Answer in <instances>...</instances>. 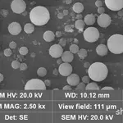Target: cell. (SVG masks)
<instances>
[{
  "instance_id": "6da1fadb",
  "label": "cell",
  "mask_w": 123,
  "mask_h": 123,
  "mask_svg": "<svg viewBox=\"0 0 123 123\" xmlns=\"http://www.w3.org/2000/svg\"><path fill=\"white\" fill-rule=\"evenodd\" d=\"M30 19L34 25L41 26L49 22L50 20V14L46 7L43 6H37L31 9L30 12Z\"/></svg>"
},
{
  "instance_id": "7a4b0ae2",
  "label": "cell",
  "mask_w": 123,
  "mask_h": 123,
  "mask_svg": "<svg viewBox=\"0 0 123 123\" xmlns=\"http://www.w3.org/2000/svg\"><path fill=\"white\" fill-rule=\"evenodd\" d=\"M88 75L90 78L95 82H100L107 78L108 74V67L103 62H94L88 68Z\"/></svg>"
},
{
  "instance_id": "3957f363",
  "label": "cell",
  "mask_w": 123,
  "mask_h": 123,
  "mask_svg": "<svg viewBox=\"0 0 123 123\" xmlns=\"http://www.w3.org/2000/svg\"><path fill=\"white\" fill-rule=\"evenodd\" d=\"M108 50L114 54L123 53V35L116 34L109 37L107 43Z\"/></svg>"
},
{
  "instance_id": "277c9868",
  "label": "cell",
  "mask_w": 123,
  "mask_h": 123,
  "mask_svg": "<svg viewBox=\"0 0 123 123\" xmlns=\"http://www.w3.org/2000/svg\"><path fill=\"white\" fill-rule=\"evenodd\" d=\"M25 90H45L46 85L39 79H31L25 85Z\"/></svg>"
},
{
  "instance_id": "5b68a950",
  "label": "cell",
  "mask_w": 123,
  "mask_h": 123,
  "mask_svg": "<svg viewBox=\"0 0 123 123\" xmlns=\"http://www.w3.org/2000/svg\"><path fill=\"white\" fill-rule=\"evenodd\" d=\"M83 36H84L85 41L94 43L99 38V31L95 27H88L86 30H85L84 33H83Z\"/></svg>"
},
{
  "instance_id": "8992f818",
  "label": "cell",
  "mask_w": 123,
  "mask_h": 123,
  "mask_svg": "<svg viewBox=\"0 0 123 123\" xmlns=\"http://www.w3.org/2000/svg\"><path fill=\"white\" fill-rule=\"evenodd\" d=\"M12 11L17 14H21L25 11L26 8V3L24 0H13L11 3Z\"/></svg>"
},
{
  "instance_id": "52a82bcc",
  "label": "cell",
  "mask_w": 123,
  "mask_h": 123,
  "mask_svg": "<svg viewBox=\"0 0 123 123\" xmlns=\"http://www.w3.org/2000/svg\"><path fill=\"white\" fill-rule=\"evenodd\" d=\"M105 4L112 11H120L123 8V0H105Z\"/></svg>"
},
{
  "instance_id": "ba28073f",
  "label": "cell",
  "mask_w": 123,
  "mask_h": 123,
  "mask_svg": "<svg viewBox=\"0 0 123 123\" xmlns=\"http://www.w3.org/2000/svg\"><path fill=\"white\" fill-rule=\"evenodd\" d=\"M49 53L51 57H54V58H58L62 55L63 49L59 43L58 44H53L49 48Z\"/></svg>"
},
{
  "instance_id": "9c48e42d",
  "label": "cell",
  "mask_w": 123,
  "mask_h": 123,
  "mask_svg": "<svg viewBox=\"0 0 123 123\" xmlns=\"http://www.w3.org/2000/svg\"><path fill=\"white\" fill-rule=\"evenodd\" d=\"M72 66L68 62H62L60 64L58 68L59 73L63 76H70L72 72Z\"/></svg>"
},
{
  "instance_id": "30bf717a",
  "label": "cell",
  "mask_w": 123,
  "mask_h": 123,
  "mask_svg": "<svg viewBox=\"0 0 123 123\" xmlns=\"http://www.w3.org/2000/svg\"><path fill=\"white\" fill-rule=\"evenodd\" d=\"M97 22L99 26L103 27V28H107L111 24V17L108 14L103 13V14H100L99 17H98Z\"/></svg>"
},
{
  "instance_id": "8fae6325",
  "label": "cell",
  "mask_w": 123,
  "mask_h": 123,
  "mask_svg": "<svg viewBox=\"0 0 123 123\" xmlns=\"http://www.w3.org/2000/svg\"><path fill=\"white\" fill-rule=\"evenodd\" d=\"M8 31L11 35H17L21 32V26L18 22H12L8 25Z\"/></svg>"
},
{
  "instance_id": "7c38bea8",
  "label": "cell",
  "mask_w": 123,
  "mask_h": 123,
  "mask_svg": "<svg viewBox=\"0 0 123 123\" xmlns=\"http://www.w3.org/2000/svg\"><path fill=\"white\" fill-rule=\"evenodd\" d=\"M67 81L71 86H76L80 83V77L76 74H71L70 76H67Z\"/></svg>"
},
{
  "instance_id": "4fadbf2b",
  "label": "cell",
  "mask_w": 123,
  "mask_h": 123,
  "mask_svg": "<svg viewBox=\"0 0 123 123\" xmlns=\"http://www.w3.org/2000/svg\"><path fill=\"white\" fill-rule=\"evenodd\" d=\"M61 58H62V60L63 61V62L70 63L73 61V59H74V55H73V53H71V51H65V52H63Z\"/></svg>"
},
{
  "instance_id": "5bb4252c",
  "label": "cell",
  "mask_w": 123,
  "mask_h": 123,
  "mask_svg": "<svg viewBox=\"0 0 123 123\" xmlns=\"http://www.w3.org/2000/svg\"><path fill=\"white\" fill-rule=\"evenodd\" d=\"M108 46L103 44V43L98 45L96 48V53H97V54L99 55V56H106V55L108 54Z\"/></svg>"
},
{
  "instance_id": "9a60e30c",
  "label": "cell",
  "mask_w": 123,
  "mask_h": 123,
  "mask_svg": "<svg viewBox=\"0 0 123 123\" xmlns=\"http://www.w3.org/2000/svg\"><path fill=\"white\" fill-rule=\"evenodd\" d=\"M54 38H55L54 33L51 31H47L43 34V39L46 42H52V41L54 40Z\"/></svg>"
},
{
  "instance_id": "2e32d148",
  "label": "cell",
  "mask_w": 123,
  "mask_h": 123,
  "mask_svg": "<svg viewBox=\"0 0 123 123\" xmlns=\"http://www.w3.org/2000/svg\"><path fill=\"white\" fill-rule=\"evenodd\" d=\"M95 17H94V15H93V14H88V15H86L85 17V19H84V21H85V23L86 24V25H94V24L95 23Z\"/></svg>"
},
{
  "instance_id": "e0dca14e",
  "label": "cell",
  "mask_w": 123,
  "mask_h": 123,
  "mask_svg": "<svg viewBox=\"0 0 123 123\" xmlns=\"http://www.w3.org/2000/svg\"><path fill=\"white\" fill-rule=\"evenodd\" d=\"M73 11L76 13H81L84 11V5L81 3H76L72 7Z\"/></svg>"
},
{
  "instance_id": "ac0fdd59",
  "label": "cell",
  "mask_w": 123,
  "mask_h": 123,
  "mask_svg": "<svg viewBox=\"0 0 123 123\" xmlns=\"http://www.w3.org/2000/svg\"><path fill=\"white\" fill-rule=\"evenodd\" d=\"M24 31H25V32L26 34H31L34 32V31H35V25L32 23H27L25 25V26H24Z\"/></svg>"
},
{
  "instance_id": "d6986e66",
  "label": "cell",
  "mask_w": 123,
  "mask_h": 123,
  "mask_svg": "<svg viewBox=\"0 0 123 123\" xmlns=\"http://www.w3.org/2000/svg\"><path fill=\"white\" fill-rule=\"evenodd\" d=\"M99 87L97 85V83L92 82V83H88L86 85V90H98Z\"/></svg>"
},
{
  "instance_id": "ffe728a7",
  "label": "cell",
  "mask_w": 123,
  "mask_h": 123,
  "mask_svg": "<svg viewBox=\"0 0 123 123\" xmlns=\"http://www.w3.org/2000/svg\"><path fill=\"white\" fill-rule=\"evenodd\" d=\"M85 25V23L83 20H77L76 22H75V26H76V28L78 29L79 31H83Z\"/></svg>"
},
{
  "instance_id": "44dd1931",
  "label": "cell",
  "mask_w": 123,
  "mask_h": 123,
  "mask_svg": "<svg viewBox=\"0 0 123 123\" xmlns=\"http://www.w3.org/2000/svg\"><path fill=\"white\" fill-rule=\"evenodd\" d=\"M77 54H78V56L80 57V58L84 59L87 56H88V52H87L86 49H80V50H79V52L77 53Z\"/></svg>"
},
{
  "instance_id": "7402d4cb",
  "label": "cell",
  "mask_w": 123,
  "mask_h": 123,
  "mask_svg": "<svg viewBox=\"0 0 123 123\" xmlns=\"http://www.w3.org/2000/svg\"><path fill=\"white\" fill-rule=\"evenodd\" d=\"M37 74H38V76H41V77L45 76L47 75L46 68H44V67H39L38 70H37Z\"/></svg>"
},
{
  "instance_id": "603a6c76",
  "label": "cell",
  "mask_w": 123,
  "mask_h": 123,
  "mask_svg": "<svg viewBox=\"0 0 123 123\" xmlns=\"http://www.w3.org/2000/svg\"><path fill=\"white\" fill-rule=\"evenodd\" d=\"M76 91H84V90H86V85L84 82H80L78 85H76Z\"/></svg>"
},
{
  "instance_id": "cb8c5ba5",
  "label": "cell",
  "mask_w": 123,
  "mask_h": 123,
  "mask_svg": "<svg viewBox=\"0 0 123 123\" xmlns=\"http://www.w3.org/2000/svg\"><path fill=\"white\" fill-rule=\"evenodd\" d=\"M79 50H80V49H79V46L76 44V43L71 44L70 46V51L73 53V54H74V53H77L79 52Z\"/></svg>"
},
{
  "instance_id": "d4e9b609",
  "label": "cell",
  "mask_w": 123,
  "mask_h": 123,
  "mask_svg": "<svg viewBox=\"0 0 123 123\" xmlns=\"http://www.w3.org/2000/svg\"><path fill=\"white\" fill-rule=\"evenodd\" d=\"M29 52V50H28V49H27L26 47H21V49H19V53H20V54L21 55H22V56H25V55H26L27 53H28Z\"/></svg>"
},
{
  "instance_id": "484cf974",
  "label": "cell",
  "mask_w": 123,
  "mask_h": 123,
  "mask_svg": "<svg viewBox=\"0 0 123 123\" xmlns=\"http://www.w3.org/2000/svg\"><path fill=\"white\" fill-rule=\"evenodd\" d=\"M21 63H20L17 60H15L12 62V67L13 69H18L20 68V67H21Z\"/></svg>"
},
{
  "instance_id": "4316f807",
  "label": "cell",
  "mask_w": 123,
  "mask_h": 123,
  "mask_svg": "<svg viewBox=\"0 0 123 123\" xmlns=\"http://www.w3.org/2000/svg\"><path fill=\"white\" fill-rule=\"evenodd\" d=\"M91 79L90 78V76H85L82 77V81L85 83V84H88V83H90V80Z\"/></svg>"
},
{
  "instance_id": "83f0119b",
  "label": "cell",
  "mask_w": 123,
  "mask_h": 123,
  "mask_svg": "<svg viewBox=\"0 0 123 123\" xmlns=\"http://www.w3.org/2000/svg\"><path fill=\"white\" fill-rule=\"evenodd\" d=\"M3 53H4V55L6 57H10L12 55V50L11 49H6L4 50V52H3Z\"/></svg>"
},
{
  "instance_id": "f1b7e54d",
  "label": "cell",
  "mask_w": 123,
  "mask_h": 123,
  "mask_svg": "<svg viewBox=\"0 0 123 123\" xmlns=\"http://www.w3.org/2000/svg\"><path fill=\"white\" fill-rule=\"evenodd\" d=\"M59 44H60L62 47H65L67 44V40L65 39H61L60 40H59Z\"/></svg>"
},
{
  "instance_id": "f546056e",
  "label": "cell",
  "mask_w": 123,
  "mask_h": 123,
  "mask_svg": "<svg viewBox=\"0 0 123 123\" xmlns=\"http://www.w3.org/2000/svg\"><path fill=\"white\" fill-rule=\"evenodd\" d=\"M65 31H67V32H72L73 31V29L72 27H71V25H66L65 26Z\"/></svg>"
},
{
  "instance_id": "4dcf8cb0",
  "label": "cell",
  "mask_w": 123,
  "mask_h": 123,
  "mask_svg": "<svg viewBox=\"0 0 123 123\" xmlns=\"http://www.w3.org/2000/svg\"><path fill=\"white\" fill-rule=\"evenodd\" d=\"M9 48L11 49H16V48H17V43H16L15 42H11L9 43Z\"/></svg>"
},
{
  "instance_id": "1f68e13d",
  "label": "cell",
  "mask_w": 123,
  "mask_h": 123,
  "mask_svg": "<svg viewBox=\"0 0 123 123\" xmlns=\"http://www.w3.org/2000/svg\"><path fill=\"white\" fill-rule=\"evenodd\" d=\"M20 69H21V71H25V70H26V69H27V65L25 64V62L21 63V67H20Z\"/></svg>"
},
{
  "instance_id": "d6a6232c",
  "label": "cell",
  "mask_w": 123,
  "mask_h": 123,
  "mask_svg": "<svg viewBox=\"0 0 123 123\" xmlns=\"http://www.w3.org/2000/svg\"><path fill=\"white\" fill-rule=\"evenodd\" d=\"M102 5H103L102 1H100V0H96V2H95V6H96V7H102Z\"/></svg>"
},
{
  "instance_id": "836d02e7",
  "label": "cell",
  "mask_w": 123,
  "mask_h": 123,
  "mask_svg": "<svg viewBox=\"0 0 123 123\" xmlns=\"http://www.w3.org/2000/svg\"><path fill=\"white\" fill-rule=\"evenodd\" d=\"M105 12V8L103 7H100L98 8V13H99V14H103V13Z\"/></svg>"
},
{
  "instance_id": "e575fe53",
  "label": "cell",
  "mask_w": 123,
  "mask_h": 123,
  "mask_svg": "<svg viewBox=\"0 0 123 123\" xmlns=\"http://www.w3.org/2000/svg\"><path fill=\"white\" fill-rule=\"evenodd\" d=\"M63 90H66V91H71V86L70 85H65L63 87Z\"/></svg>"
},
{
  "instance_id": "d590c367",
  "label": "cell",
  "mask_w": 123,
  "mask_h": 123,
  "mask_svg": "<svg viewBox=\"0 0 123 123\" xmlns=\"http://www.w3.org/2000/svg\"><path fill=\"white\" fill-rule=\"evenodd\" d=\"M114 89L112 87H104L102 88V90H113Z\"/></svg>"
},
{
  "instance_id": "8d00e7d4",
  "label": "cell",
  "mask_w": 123,
  "mask_h": 123,
  "mask_svg": "<svg viewBox=\"0 0 123 123\" xmlns=\"http://www.w3.org/2000/svg\"><path fill=\"white\" fill-rule=\"evenodd\" d=\"M45 85H46V86H49V85H51V81L49 80H46L44 81Z\"/></svg>"
},
{
  "instance_id": "74e56055",
  "label": "cell",
  "mask_w": 123,
  "mask_h": 123,
  "mask_svg": "<svg viewBox=\"0 0 123 123\" xmlns=\"http://www.w3.org/2000/svg\"><path fill=\"white\" fill-rule=\"evenodd\" d=\"M84 67H85V68H87V69H88L89 67H90V63H89V62H85V64H84Z\"/></svg>"
},
{
  "instance_id": "f35d334b",
  "label": "cell",
  "mask_w": 123,
  "mask_h": 123,
  "mask_svg": "<svg viewBox=\"0 0 123 123\" xmlns=\"http://www.w3.org/2000/svg\"><path fill=\"white\" fill-rule=\"evenodd\" d=\"M118 12V15L120 16V17H122V16H123V11H122V10H120V11H117Z\"/></svg>"
},
{
  "instance_id": "ab89813d",
  "label": "cell",
  "mask_w": 123,
  "mask_h": 123,
  "mask_svg": "<svg viewBox=\"0 0 123 123\" xmlns=\"http://www.w3.org/2000/svg\"><path fill=\"white\" fill-rule=\"evenodd\" d=\"M61 35H62V33L60 32V31H57V32H56V36L59 37V36H61Z\"/></svg>"
},
{
  "instance_id": "60d3db41",
  "label": "cell",
  "mask_w": 123,
  "mask_h": 123,
  "mask_svg": "<svg viewBox=\"0 0 123 123\" xmlns=\"http://www.w3.org/2000/svg\"><path fill=\"white\" fill-rule=\"evenodd\" d=\"M3 79H4V77H3V75L1 74V75H0V81H3Z\"/></svg>"
},
{
  "instance_id": "b9f144b4",
  "label": "cell",
  "mask_w": 123,
  "mask_h": 123,
  "mask_svg": "<svg viewBox=\"0 0 123 123\" xmlns=\"http://www.w3.org/2000/svg\"><path fill=\"white\" fill-rule=\"evenodd\" d=\"M57 73H59V71H57V69H55V70L53 71V74H54V75H57Z\"/></svg>"
},
{
  "instance_id": "7bdbcfd3",
  "label": "cell",
  "mask_w": 123,
  "mask_h": 123,
  "mask_svg": "<svg viewBox=\"0 0 123 123\" xmlns=\"http://www.w3.org/2000/svg\"><path fill=\"white\" fill-rule=\"evenodd\" d=\"M62 62H63L62 60V58L61 59H58V60H57V63H58V64H62Z\"/></svg>"
},
{
  "instance_id": "ee69618b",
  "label": "cell",
  "mask_w": 123,
  "mask_h": 123,
  "mask_svg": "<svg viewBox=\"0 0 123 123\" xmlns=\"http://www.w3.org/2000/svg\"><path fill=\"white\" fill-rule=\"evenodd\" d=\"M76 17H77V19H78V20H81V18H82V16H81V15H78Z\"/></svg>"
},
{
  "instance_id": "f6af8a7d",
  "label": "cell",
  "mask_w": 123,
  "mask_h": 123,
  "mask_svg": "<svg viewBox=\"0 0 123 123\" xmlns=\"http://www.w3.org/2000/svg\"><path fill=\"white\" fill-rule=\"evenodd\" d=\"M74 42H75V43H77V44H78V40H77L76 39H74Z\"/></svg>"
},
{
  "instance_id": "bcb514c9",
  "label": "cell",
  "mask_w": 123,
  "mask_h": 123,
  "mask_svg": "<svg viewBox=\"0 0 123 123\" xmlns=\"http://www.w3.org/2000/svg\"><path fill=\"white\" fill-rule=\"evenodd\" d=\"M71 3V0H67V3Z\"/></svg>"
},
{
  "instance_id": "7dc6e473",
  "label": "cell",
  "mask_w": 123,
  "mask_h": 123,
  "mask_svg": "<svg viewBox=\"0 0 123 123\" xmlns=\"http://www.w3.org/2000/svg\"><path fill=\"white\" fill-rule=\"evenodd\" d=\"M58 17H60V18H62V15H61V14H60V15H59V16H58Z\"/></svg>"
}]
</instances>
